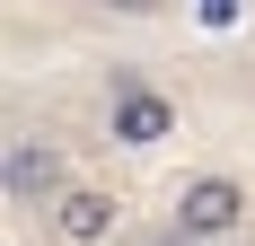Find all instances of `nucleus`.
Instances as JSON below:
<instances>
[{
	"mask_svg": "<svg viewBox=\"0 0 255 246\" xmlns=\"http://www.w3.org/2000/svg\"><path fill=\"white\" fill-rule=\"evenodd\" d=\"M0 185H9V211H35V202H62V194H71V185H62V149H53L44 132H9Z\"/></svg>",
	"mask_w": 255,
	"mask_h": 246,
	"instance_id": "obj_3",
	"label": "nucleus"
},
{
	"mask_svg": "<svg viewBox=\"0 0 255 246\" xmlns=\"http://www.w3.org/2000/svg\"><path fill=\"white\" fill-rule=\"evenodd\" d=\"M194 18L220 35V26H238V18H247V0H194Z\"/></svg>",
	"mask_w": 255,
	"mask_h": 246,
	"instance_id": "obj_5",
	"label": "nucleus"
},
{
	"mask_svg": "<svg viewBox=\"0 0 255 246\" xmlns=\"http://www.w3.org/2000/svg\"><path fill=\"white\" fill-rule=\"evenodd\" d=\"M97 9H115V18H150V9H167V0H97Z\"/></svg>",
	"mask_w": 255,
	"mask_h": 246,
	"instance_id": "obj_6",
	"label": "nucleus"
},
{
	"mask_svg": "<svg viewBox=\"0 0 255 246\" xmlns=\"http://www.w3.org/2000/svg\"><path fill=\"white\" fill-rule=\"evenodd\" d=\"M238 229H247V185H238V176L203 167V176L176 185V202H167V246H220V238H238Z\"/></svg>",
	"mask_w": 255,
	"mask_h": 246,
	"instance_id": "obj_1",
	"label": "nucleus"
},
{
	"mask_svg": "<svg viewBox=\"0 0 255 246\" xmlns=\"http://www.w3.org/2000/svg\"><path fill=\"white\" fill-rule=\"evenodd\" d=\"M115 229H124V202L106 194V185H71V194L53 202V238L62 246H106Z\"/></svg>",
	"mask_w": 255,
	"mask_h": 246,
	"instance_id": "obj_4",
	"label": "nucleus"
},
{
	"mask_svg": "<svg viewBox=\"0 0 255 246\" xmlns=\"http://www.w3.org/2000/svg\"><path fill=\"white\" fill-rule=\"evenodd\" d=\"M106 141L115 149H167L176 141V97H158L150 79L115 71V88H106Z\"/></svg>",
	"mask_w": 255,
	"mask_h": 246,
	"instance_id": "obj_2",
	"label": "nucleus"
}]
</instances>
